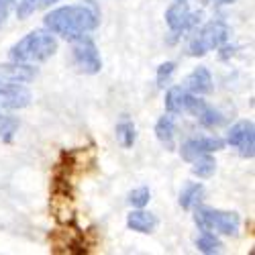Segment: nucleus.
<instances>
[{
	"mask_svg": "<svg viewBox=\"0 0 255 255\" xmlns=\"http://www.w3.org/2000/svg\"><path fill=\"white\" fill-rule=\"evenodd\" d=\"M229 27L223 23V20H212V23H206L204 27H200L192 39L188 43V55L192 57H202L212 49H219L227 43L229 39Z\"/></svg>",
	"mask_w": 255,
	"mask_h": 255,
	"instance_id": "obj_4",
	"label": "nucleus"
},
{
	"mask_svg": "<svg viewBox=\"0 0 255 255\" xmlns=\"http://www.w3.org/2000/svg\"><path fill=\"white\" fill-rule=\"evenodd\" d=\"M196 249L200 253H206V255H215V253H221L223 251V243L217 237V233L202 231L200 235L196 237Z\"/></svg>",
	"mask_w": 255,
	"mask_h": 255,
	"instance_id": "obj_18",
	"label": "nucleus"
},
{
	"mask_svg": "<svg viewBox=\"0 0 255 255\" xmlns=\"http://www.w3.org/2000/svg\"><path fill=\"white\" fill-rule=\"evenodd\" d=\"M159 221L153 212L145 210V208H135L129 217H127V227L135 233H141V235H149L157 229Z\"/></svg>",
	"mask_w": 255,
	"mask_h": 255,
	"instance_id": "obj_14",
	"label": "nucleus"
},
{
	"mask_svg": "<svg viewBox=\"0 0 255 255\" xmlns=\"http://www.w3.org/2000/svg\"><path fill=\"white\" fill-rule=\"evenodd\" d=\"M174 2H188V0H174Z\"/></svg>",
	"mask_w": 255,
	"mask_h": 255,
	"instance_id": "obj_27",
	"label": "nucleus"
},
{
	"mask_svg": "<svg viewBox=\"0 0 255 255\" xmlns=\"http://www.w3.org/2000/svg\"><path fill=\"white\" fill-rule=\"evenodd\" d=\"M202 196H204V186L200 182H190L180 192V206L184 210H190L202 200Z\"/></svg>",
	"mask_w": 255,
	"mask_h": 255,
	"instance_id": "obj_16",
	"label": "nucleus"
},
{
	"mask_svg": "<svg viewBox=\"0 0 255 255\" xmlns=\"http://www.w3.org/2000/svg\"><path fill=\"white\" fill-rule=\"evenodd\" d=\"M55 51H57V39L53 37L51 31H31L10 47L8 55L12 61H20V63H41L53 57Z\"/></svg>",
	"mask_w": 255,
	"mask_h": 255,
	"instance_id": "obj_2",
	"label": "nucleus"
},
{
	"mask_svg": "<svg viewBox=\"0 0 255 255\" xmlns=\"http://www.w3.org/2000/svg\"><path fill=\"white\" fill-rule=\"evenodd\" d=\"M37 70L31 68V63H20V61H12L10 63H0V78L8 80V82H20L27 84L31 80H35Z\"/></svg>",
	"mask_w": 255,
	"mask_h": 255,
	"instance_id": "obj_13",
	"label": "nucleus"
},
{
	"mask_svg": "<svg viewBox=\"0 0 255 255\" xmlns=\"http://www.w3.org/2000/svg\"><path fill=\"white\" fill-rule=\"evenodd\" d=\"M18 129V121L14 117H6V115H0V139L2 141H10L14 137Z\"/></svg>",
	"mask_w": 255,
	"mask_h": 255,
	"instance_id": "obj_22",
	"label": "nucleus"
},
{
	"mask_svg": "<svg viewBox=\"0 0 255 255\" xmlns=\"http://www.w3.org/2000/svg\"><path fill=\"white\" fill-rule=\"evenodd\" d=\"M117 141L125 147V149H131L137 141V127L131 119H123L117 125Z\"/></svg>",
	"mask_w": 255,
	"mask_h": 255,
	"instance_id": "obj_17",
	"label": "nucleus"
},
{
	"mask_svg": "<svg viewBox=\"0 0 255 255\" xmlns=\"http://www.w3.org/2000/svg\"><path fill=\"white\" fill-rule=\"evenodd\" d=\"M190 163H192V174L196 178H200V180H206L210 176H215V172H217V159L212 157L210 153L200 155V157H196L194 161H190Z\"/></svg>",
	"mask_w": 255,
	"mask_h": 255,
	"instance_id": "obj_19",
	"label": "nucleus"
},
{
	"mask_svg": "<svg viewBox=\"0 0 255 255\" xmlns=\"http://www.w3.org/2000/svg\"><path fill=\"white\" fill-rule=\"evenodd\" d=\"M43 4H45V0H18L16 14H18V18H27V16H31L35 10H39Z\"/></svg>",
	"mask_w": 255,
	"mask_h": 255,
	"instance_id": "obj_23",
	"label": "nucleus"
},
{
	"mask_svg": "<svg viewBox=\"0 0 255 255\" xmlns=\"http://www.w3.org/2000/svg\"><path fill=\"white\" fill-rule=\"evenodd\" d=\"M72 59H74V66L82 72V74H88L94 76L102 70V57L100 51L96 47L94 41L86 35V37H80L74 41V49H72Z\"/></svg>",
	"mask_w": 255,
	"mask_h": 255,
	"instance_id": "obj_5",
	"label": "nucleus"
},
{
	"mask_svg": "<svg viewBox=\"0 0 255 255\" xmlns=\"http://www.w3.org/2000/svg\"><path fill=\"white\" fill-rule=\"evenodd\" d=\"M192 96L184 86H167L165 92V111L167 115H188L190 102H192Z\"/></svg>",
	"mask_w": 255,
	"mask_h": 255,
	"instance_id": "obj_12",
	"label": "nucleus"
},
{
	"mask_svg": "<svg viewBox=\"0 0 255 255\" xmlns=\"http://www.w3.org/2000/svg\"><path fill=\"white\" fill-rule=\"evenodd\" d=\"M165 23H167L169 31L180 35L186 31H192L200 23V14L190 10L186 2H174L165 10Z\"/></svg>",
	"mask_w": 255,
	"mask_h": 255,
	"instance_id": "obj_8",
	"label": "nucleus"
},
{
	"mask_svg": "<svg viewBox=\"0 0 255 255\" xmlns=\"http://www.w3.org/2000/svg\"><path fill=\"white\" fill-rule=\"evenodd\" d=\"M227 143L237 149V153L245 159H251L255 155V125L253 121H239L229 129Z\"/></svg>",
	"mask_w": 255,
	"mask_h": 255,
	"instance_id": "obj_6",
	"label": "nucleus"
},
{
	"mask_svg": "<svg viewBox=\"0 0 255 255\" xmlns=\"http://www.w3.org/2000/svg\"><path fill=\"white\" fill-rule=\"evenodd\" d=\"M194 223L200 231H212L217 235H227V237H235L241 227V219L237 212L219 210L210 206H196Z\"/></svg>",
	"mask_w": 255,
	"mask_h": 255,
	"instance_id": "obj_3",
	"label": "nucleus"
},
{
	"mask_svg": "<svg viewBox=\"0 0 255 255\" xmlns=\"http://www.w3.org/2000/svg\"><path fill=\"white\" fill-rule=\"evenodd\" d=\"M155 137L157 141L165 147L167 151H172L174 147H176V123L172 119V115H163L157 119L155 123Z\"/></svg>",
	"mask_w": 255,
	"mask_h": 255,
	"instance_id": "obj_15",
	"label": "nucleus"
},
{
	"mask_svg": "<svg viewBox=\"0 0 255 255\" xmlns=\"http://www.w3.org/2000/svg\"><path fill=\"white\" fill-rule=\"evenodd\" d=\"M184 88L190 94H196V96L210 94L212 88H215V82H212L210 70L204 68V66H198L196 70H192V72L186 76V80H184Z\"/></svg>",
	"mask_w": 255,
	"mask_h": 255,
	"instance_id": "obj_11",
	"label": "nucleus"
},
{
	"mask_svg": "<svg viewBox=\"0 0 255 255\" xmlns=\"http://www.w3.org/2000/svg\"><path fill=\"white\" fill-rule=\"evenodd\" d=\"M174 74H176V63H174V61L161 63V66L157 68V76H155L157 86H159V88H167L169 82H172V78H174Z\"/></svg>",
	"mask_w": 255,
	"mask_h": 255,
	"instance_id": "obj_21",
	"label": "nucleus"
},
{
	"mask_svg": "<svg viewBox=\"0 0 255 255\" xmlns=\"http://www.w3.org/2000/svg\"><path fill=\"white\" fill-rule=\"evenodd\" d=\"M212 2H215L217 6H227V4H235L237 0H212Z\"/></svg>",
	"mask_w": 255,
	"mask_h": 255,
	"instance_id": "obj_25",
	"label": "nucleus"
},
{
	"mask_svg": "<svg viewBox=\"0 0 255 255\" xmlns=\"http://www.w3.org/2000/svg\"><path fill=\"white\" fill-rule=\"evenodd\" d=\"M45 29L53 35H59L66 41H76L80 37H86L100 25V12L90 2L86 4H68L53 8L45 14Z\"/></svg>",
	"mask_w": 255,
	"mask_h": 255,
	"instance_id": "obj_1",
	"label": "nucleus"
},
{
	"mask_svg": "<svg viewBox=\"0 0 255 255\" xmlns=\"http://www.w3.org/2000/svg\"><path fill=\"white\" fill-rule=\"evenodd\" d=\"M225 149V141L219 137H194V139H188L182 143L180 147V155L186 161H194L200 155L206 153H217Z\"/></svg>",
	"mask_w": 255,
	"mask_h": 255,
	"instance_id": "obj_9",
	"label": "nucleus"
},
{
	"mask_svg": "<svg viewBox=\"0 0 255 255\" xmlns=\"http://www.w3.org/2000/svg\"><path fill=\"white\" fill-rule=\"evenodd\" d=\"M188 115H192L200 125L208 127V129H217V127H223L227 123V117L223 113H219L215 106H210L206 100H202L200 96H192V102H190Z\"/></svg>",
	"mask_w": 255,
	"mask_h": 255,
	"instance_id": "obj_10",
	"label": "nucleus"
},
{
	"mask_svg": "<svg viewBox=\"0 0 255 255\" xmlns=\"http://www.w3.org/2000/svg\"><path fill=\"white\" fill-rule=\"evenodd\" d=\"M151 200V192L147 186H141V188H135L129 192V204L133 208H145Z\"/></svg>",
	"mask_w": 255,
	"mask_h": 255,
	"instance_id": "obj_20",
	"label": "nucleus"
},
{
	"mask_svg": "<svg viewBox=\"0 0 255 255\" xmlns=\"http://www.w3.org/2000/svg\"><path fill=\"white\" fill-rule=\"evenodd\" d=\"M14 6H16V0H0V29L6 23V18Z\"/></svg>",
	"mask_w": 255,
	"mask_h": 255,
	"instance_id": "obj_24",
	"label": "nucleus"
},
{
	"mask_svg": "<svg viewBox=\"0 0 255 255\" xmlns=\"http://www.w3.org/2000/svg\"><path fill=\"white\" fill-rule=\"evenodd\" d=\"M31 104V90L20 82L0 78V106L6 111H18Z\"/></svg>",
	"mask_w": 255,
	"mask_h": 255,
	"instance_id": "obj_7",
	"label": "nucleus"
},
{
	"mask_svg": "<svg viewBox=\"0 0 255 255\" xmlns=\"http://www.w3.org/2000/svg\"><path fill=\"white\" fill-rule=\"evenodd\" d=\"M53 2H57V0H45V4H43V6H49V4H53Z\"/></svg>",
	"mask_w": 255,
	"mask_h": 255,
	"instance_id": "obj_26",
	"label": "nucleus"
}]
</instances>
